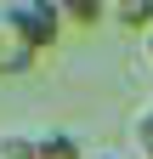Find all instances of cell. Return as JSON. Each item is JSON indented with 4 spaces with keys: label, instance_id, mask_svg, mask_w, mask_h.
<instances>
[{
    "label": "cell",
    "instance_id": "obj_7",
    "mask_svg": "<svg viewBox=\"0 0 153 159\" xmlns=\"http://www.w3.org/2000/svg\"><path fill=\"white\" fill-rule=\"evenodd\" d=\"M85 159H125V153H119V148H91Z\"/></svg>",
    "mask_w": 153,
    "mask_h": 159
},
{
    "label": "cell",
    "instance_id": "obj_3",
    "mask_svg": "<svg viewBox=\"0 0 153 159\" xmlns=\"http://www.w3.org/2000/svg\"><path fill=\"white\" fill-rule=\"evenodd\" d=\"M85 153L91 148L74 131H40V136H34V159H85Z\"/></svg>",
    "mask_w": 153,
    "mask_h": 159
},
{
    "label": "cell",
    "instance_id": "obj_1",
    "mask_svg": "<svg viewBox=\"0 0 153 159\" xmlns=\"http://www.w3.org/2000/svg\"><path fill=\"white\" fill-rule=\"evenodd\" d=\"M6 17H11V29L23 34L34 51H51L57 40H63V29H68L63 0H17V6H6Z\"/></svg>",
    "mask_w": 153,
    "mask_h": 159
},
{
    "label": "cell",
    "instance_id": "obj_6",
    "mask_svg": "<svg viewBox=\"0 0 153 159\" xmlns=\"http://www.w3.org/2000/svg\"><path fill=\"white\" fill-rule=\"evenodd\" d=\"M130 136H136V153H142V159H153V102L130 119Z\"/></svg>",
    "mask_w": 153,
    "mask_h": 159
},
{
    "label": "cell",
    "instance_id": "obj_5",
    "mask_svg": "<svg viewBox=\"0 0 153 159\" xmlns=\"http://www.w3.org/2000/svg\"><path fill=\"white\" fill-rule=\"evenodd\" d=\"M113 23L119 29H153V0H119V6H113Z\"/></svg>",
    "mask_w": 153,
    "mask_h": 159
},
{
    "label": "cell",
    "instance_id": "obj_2",
    "mask_svg": "<svg viewBox=\"0 0 153 159\" xmlns=\"http://www.w3.org/2000/svg\"><path fill=\"white\" fill-rule=\"evenodd\" d=\"M34 57H40V51L11 29L6 11H0V74H23V68H34Z\"/></svg>",
    "mask_w": 153,
    "mask_h": 159
},
{
    "label": "cell",
    "instance_id": "obj_8",
    "mask_svg": "<svg viewBox=\"0 0 153 159\" xmlns=\"http://www.w3.org/2000/svg\"><path fill=\"white\" fill-rule=\"evenodd\" d=\"M142 46H147V63H153V29H147V34H142Z\"/></svg>",
    "mask_w": 153,
    "mask_h": 159
},
{
    "label": "cell",
    "instance_id": "obj_4",
    "mask_svg": "<svg viewBox=\"0 0 153 159\" xmlns=\"http://www.w3.org/2000/svg\"><path fill=\"white\" fill-rule=\"evenodd\" d=\"M63 17H68L74 29H97L102 17H113V11L102 6V0H63Z\"/></svg>",
    "mask_w": 153,
    "mask_h": 159
}]
</instances>
